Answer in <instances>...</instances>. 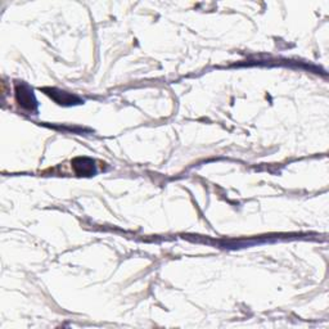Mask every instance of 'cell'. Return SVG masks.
<instances>
[{"label": "cell", "mask_w": 329, "mask_h": 329, "mask_svg": "<svg viewBox=\"0 0 329 329\" xmlns=\"http://www.w3.org/2000/svg\"><path fill=\"white\" fill-rule=\"evenodd\" d=\"M31 93L33 91H30L26 86H18L17 88L18 102L29 110H33V106L35 104V99H34V95Z\"/></svg>", "instance_id": "obj_1"}]
</instances>
